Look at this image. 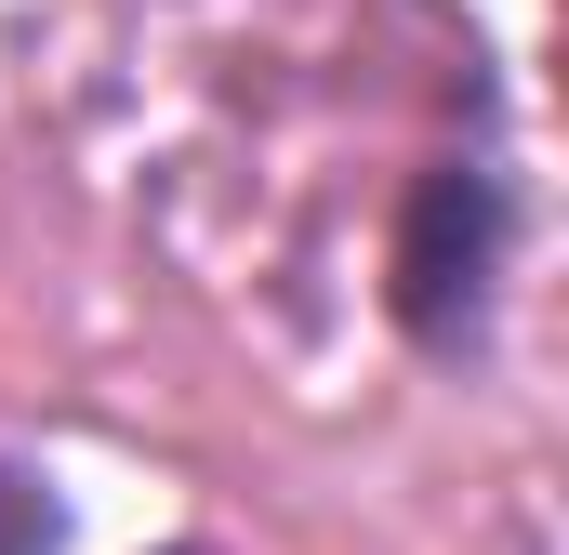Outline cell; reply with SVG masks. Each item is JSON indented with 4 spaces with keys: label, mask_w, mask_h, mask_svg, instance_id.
<instances>
[{
    "label": "cell",
    "mask_w": 569,
    "mask_h": 555,
    "mask_svg": "<svg viewBox=\"0 0 569 555\" xmlns=\"http://www.w3.org/2000/svg\"><path fill=\"white\" fill-rule=\"evenodd\" d=\"M503 265H517V172L490 145H450L411 172L398 199V252H385V304L425 357H477L490 344V304H503Z\"/></svg>",
    "instance_id": "6da1fadb"
},
{
    "label": "cell",
    "mask_w": 569,
    "mask_h": 555,
    "mask_svg": "<svg viewBox=\"0 0 569 555\" xmlns=\"http://www.w3.org/2000/svg\"><path fill=\"white\" fill-rule=\"evenodd\" d=\"M172 555H199V543H172Z\"/></svg>",
    "instance_id": "7a4b0ae2"
}]
</instances>
